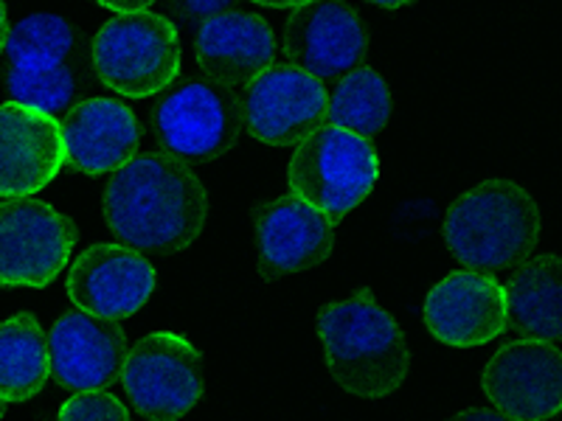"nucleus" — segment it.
<instances>
[{"mask_svg":"<svg viewBox=\"0 0 562 421\" xmlns=\"http://www.w3.org/2000/svg\"><path fill=\"white\" fill-rule=\"evenodd\" d=\"M209 194L192 167L167 152L133 155L104 189L113 237L149 255H172L203 234Z\"/></svg>","mask_w":562,"mask_h":421,"instance_id":"1","label":"nucleus"},{"mask_svg":"<svg viewBox=\"0 0 562 421\" xmlns=\"http://www.w3.org/2000/svg\"><path fill=\"white\" fill-rule=\"evenodd\" d=\"M3 54L9 99L43 110L57 122L99 79L88 34L52 12L29 14L9 29Z\"/></svg>","mask_w":562,"mask_h":421,"instance_id":"2","label":"nucleus"},{"mask_svg":"<svg viewBox=\"0 0 562 421\" xmlns=\"http://www.w3.org/2000/svg\"><path fill=\"white\" fill-rule=\"evenodd\" d=\"M318 338L335 383L360 399H385L405 383L411 351L394 318L371 289L326 304L318 312Z\"/></svg>","mask_w":562,"mask_h":421,"instance_id":"3","label":"nucleus"},{"mask_svg":"<svg viewBox=\"0 0 562 421\" xmlns=\"http://www.w3.org/2000/svg\"><path fill=\"white\" fill-rule=\"evenodd\" d=\"M540 239L535 197L512 180H486L461 194L445 217V242L467 270L506 273L526 262Z\"/></svg>","mask_w":562,"mask_h":421,"instance_id":"4","label":"nucleus"},{"mask_svg":"<svg viewBox=\"0 0 562 421\" xmlns=\"http://www.w3.org/2000/svg\"><path fill=\"white\" fill-rule=\"evenodd\" d=\"M288 167L290 192L338 225L358 208L380 178V158L371 138L344 127H324L295 144Z\"/></svg>","mask_w":562,"mask_h":421,"instance_id":"5","label":"nucleus"},{"mask_svg":"<svg viewBox=\"0 0 562 421\" xmlns=\"http://www.w3.org/2000/svg\"><path fill=\"white\" fill-rule=\"evenodd\" d=\"M243 129V99L209 77L167 84L153 107V133L160 149L186 167L225 155Z\"/></svg>","mask_w":562,"mask_h":421,"instance_id":"6","label":"nucleus"},{"mask_svg":"<svg viewBox=\"0 0 562 421\" xmlns=\"http://www.w3.org/2000/svg\"><path fill=\"white\" fill-rule=\"evenodd\" d=\"M90 54L99 82L127 99L155 96L180 73L178 29L147 9L108 20L90 39Z\"/></svg>","mask_w":562,"mask_h":421,"instance_id":"7","label":"nucleus"},{"mask_svg":"<svg viewBox=\"0 0 562 421\" xmlns=\"http://www.w3.org/2000/svg\"><path fill=\"white\" fill-rule=\"evenodd\" d=\"M119 379L135 413L153 421H175L203 396V357L183 334L155 332L127 349Z\"/></svg>","mask_w":562,"mask_h":421,"instance_id":"8","label":"nucleus"},{"mask_svg":"<svg viewBox=\"0 0 562 421\" xmlns=\"http://www.w3.org/2000/svg\"><path fill=\"white\" fill-rule=\"evenodd\" d=\"M77 223L34 197L0 203V287H48L77 244Z\"/></svg>","mask_w":562,"mask_h":421,"instance_id":"9","label":"nucleus"},{"mask_svg":"<svg viewBox=\"0 0 562 421\" xmlns=\"http://www.w3.org/2000/svg\"><path fill=\"white\" fill-rule=\"evenodd\" d=\"M326 84L295 65H270L245 84L243 122L268 147H295L326 124Z\"/></svg>","mask_w":562,"mask_h":421,"instance_id":"10","label":"nucleus"},{"mask_svg":"<svg viewBox=\"0 0 562 421\" xmlns=\"http://www.w3.org/2000/svg\"><path fill=\"white\" fill-rule=\"evenodd\" d=\"M484 394L512 421L554 419L562 408V354L549 340H515L481 374Z\"/></svg>","mask_w":562,"mask_h":421,"instance_id":"11","label":"nucleus"},{"mask_svg":"<svg viewBox=\"0 0 562 421\" xmlns=\"http://www.w3.org/2000/svg\"><path fill=\"white\" fill-rule=\"evenodd\" d=\"M369 52V32L358 12L344 0H307L293 9L284 29L290 65L321 82H338L360 68Z\"/></svg>","mask_w":562,"mask_h":421,"instance_id":"12","label":"nucleus"},{"mask_svg":"<svg viewBox=\"0 0 562 421\" xmlns=\"http://www.w3.org/2000/svg\"><path fill=\"white\" fill-rule=\"evenodd\" d=\"M127 334L119 320L99 318L85 309L65 312L48 332V368L68 390L110 388L122 377Z\"/></svg>","mask_w":562,"mask_h":421,"instance_id":"13","label":"nucleus"},{"mask_svg":"<svg viewBox=\"0 0 562 421\" xmlns=\"http://www.w3.org/2000/svg\"><path fill=\"white\" fill-rule=\"evenodd\" d=\"M259 275L268 281L318 268L335 244V225L307 200L288 194L254 208Z\"/></svg>","mask_w":562,"mask_h":421,"instance_id":"14","label":"nucleus"},{"mask_svg":"<svg viewBox=\"0 0 562 421\" xmlns=\"http://www.w3.org/2000/svg\"><path fill=\"white\" fill-rule=\"evenodd\" d=\"M425 326L453 349L490 343L506 332L504 284L479 270H456L425 298Z\"/></svg>","mask_w":562,"mask_h":421,"instance_id":"15","label":"nucleus"},{"mask_svg":"<svg viewBox=\"0 0 562 421\" xmlns=\"http://www.w3.org/2000/svg\"><path fill=\"white\" fill-rule=\"evenodd\" d=\"M155 268L127 244H93L68 273V295L79 309L124 320L138 312L155 289Z\"/></svg>","mask_w":562,"mask_h":421,"instance_id":"16","label":"nucleus"},{"mask_svg":"<svg viewBox=\"0 0 562 421\" xmlns=\"http://www.w3.org/2000/svg\"><path fill=\"white\" fill-rule=\"evenodd\" d=\"M59 140L63 167L97 178L115 172L138 155L140 122L119 99H79L59 118Z\"/></svg>","mask_w":562,"mask_h":421,"instance_id":"17","label":"nucleus"},{"mask_svg":"<svg viewBox=\"0 0 562 421\" xmlns=\"http://www.w3.org/2000/svg\"><path fill=\"white\" fill-rule=\"evenodd\" d=\"M63 169L59 122L9 99L0 104V197L43 192Z\"/></svg>","mask_w":562,"mask_h":421,"instance_id":"18","label":"nucleus"},{"mask_svg":"<svg viewBox=\"0 0 562 421\" xmlns=\"http://www.w3.org/2000/svg\"><path fill=\"white\" fill-rule=\"evenodd\" d=\"M194 52L205 77L228 88H245L273 65L276 37L265 18L228 9L200 23Z\"/></svg>","mask_w":562,"mask_h":421,"instance_id":"19","label":"nucleus"},{"mask_svg":"<svg viewBox=\"0 0 562 421\" xmlns=\"http://www.w3.org/2000/svg\"><path fill=\"white\" fill-rule=\"evenodd\" d=\"M506 295V326L520 338H562V262L560 255H537L515 268Z\"/></svg>","mask_w":562,"mask_h":421,"instance_id":"20","label":"nucleus"},{"mask_svg":"<svg viewBox=\"0 0 562 421\" xmlns=\"http://www.w3.org/2000/svg\"><path fill=\"white\" fill-rule=\"evenodd\" d=\"M48 368V334L32 312L0 323V396L3 402H26L43 390Z\"/></svg>","mask_w":562,"mask_h":421,"instance_id":"21","label":"nucleus"},{"mask_svg":"<svg viewBox=\"0 0 562 421\" xmlns=\"http://www.w3.org/2000/svg\"><path fill=\"white\" fill-rule=\"evenodd\" d=\"M389 118L391 90L378 70L360 65L338 79L329 96V107H326V122L363 138H374L383 133Z\"/></svg>","mask_w":562,"mask_h":421,"instance_id":"22","label":"nucleus"},{"mask_svg":"<svg viewBox=\"0 0 562 421\" xmlns=\"http://www.w3.org/2000/svg\"><path fill=\"white\" fill-rule=\"evenodd\" d=\"M59 419L63 421H127L130 410L124 408L122 399H115L108 394V388L93 390H77V396H70L68 402L59 408Z\"/></svg>","mask_w":562,"mask_h":421,"instance_id":"23","label":"nucleus"},{"mask_svg":"<svg viewBox=\"0 0 562 421\" xmlns=\"http://www.w3.org/2000/svg\"><path fill=\"white\" fill-rule=\"evenodd\" d=\"M237 7V0H167V9L186 23H203V20L223 14Z\"/></svg>","mask_w":562,"mask_h":421,"instance_id":"24","label":"nucleus"},{"mask_svg":"<svg viewBox=\"0 0 562 421\" xmlns=\"http://www.w3.org/2000/svg\"><path fill=\"white\" fill-rule=\"evenodd\" d=\"M97 3L115 14H127V12H144V9L153 7L155 0H97Z\"/></svg>","mask_w":562,"mask_h":421,"instance_id":"25","label":"nucleus"},{"mask_svg":"<svg viewBox=\"0 0 562 421\" xmlns=\"http://www.w3.org/2000/svg\"><path fill=\"white\" fill-rule=\"evenodd\" d=\"M456 419H481V421H501L506 419L501 410H464V413H459Z\"/></svg>","mask_w":562,"mask_h":421,"instance_id":"26","label":"nucleus"},{"mask_svg":"<svg viewBox=\"0 0 562 421\" xmlns=\"http://www.w3.org/2000/svg\"><path fill=\"white\" fill-rule=\"evenodd\" d=\"M259 7H268V9H295L301 3H307V0H254Z\"/></svg>","mask_w":562,"mask_h":421,"instance_id":"27","label":"nucleus"},{"mask_svg":"<svg viewBox=\"0 0 562 421\" xmlns=\"http://www.w3.org/2000/svg\"><path fill=\"white\" fill-rule=\"evenodd\" d=\"M9 37V18H7V3L0 0V54H3V45Z\"/></svg>","mask_w":562,"mask_h":421,"instance_id":"28","label":"nucleus"},{"mask_svg":"<svg viewBox=\"0 0 562 421\" xmlns=\"http://www.w3.org/2000/svg\"><path fill=\"white\" fill-rule=\"evenodd\" d=\"M369 3H374L380 9H403L408 3H414V0H369Z\"/></svg>","mask_w":562,"mask_h":421,"instance_id":"29","label":"nucleus"},{"mask_svg":"<svg viewBox=\"0 0 562 421\" xmlns=\"http://www.w3.org/2000/svg\"><path fill=\"white\" fill-rule=\"evenodd\" d=\"M3 410H7V402H3V396H0V419H3Z\"/></svg>","mask_w":562,"mask_h":421,"instance_id":"30","label":"nucleus"}]
</instances>
